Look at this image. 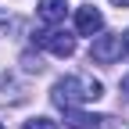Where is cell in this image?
<instances>
[{
  "mask_svg": "<svg viewBox=\"0 0 129 129\" xmlns=\"http://www.w3.org/2000/svg\"><path fill=\"white\" fill-rule=\"evenodd\" d=\"M101 97H104V86L97 83L93 75H64V79H57L54 90H50V101H54V108H61V111H72V108H79V104L101 101Z\"/></svg>",
  "mask_w": 129,
  "mask_h": 129,
  "instance_id": "6da1fadb",
  "label": "cell"
},
{
  "mask_svg": "<svg viewBox=\"0 0 129 129\" xmlns=\"http://www.w3.org/2000/svg\"><path fill=\"white\" fill-rule=\"evenodd\" d=\"M32 43L43 47V50H50V54H57V57H72L75 54V40L64 29H57V25H47L40 32H32Z\"/></svg>",
  "mask_w": 129,
  "mask_h": 129,
  "instance_id": "7a4b0ae2",
  "label": "cell"
},
{
  "mask_svg": "<svg viewBox=\"0 0 129 129\" xmlns=\"http://www.w3.org/2000/svg\"><path fill=\"white\" fill-rule=\"evenodd\" d=\"M122 50H125V47H122V36H111V32H108V36H97V40H93L90 57H93L97 64H115V61L122 57Z\"/></svg>",
  "mask_w": 129,
  "mask_h": 129,
  "instance_id": "3957f363",
  "label": "cell"
},
{
  "mask_svg": "<svg viewBox=\"0 0 129 129\" xmlns=\"http://www.w3.org/2000/svg\"><path fill=\"white\" fill-rule=\"evenodd\" d=\"M101 29H104V14L97 11L93 4H83L75 11V32H79V36H97Z\"/></svg>",
  "mask_w": 129,
  "mask_h": 129,
  "instance_id": "277c9868",
  "label": "cell"
},
{
  "mask_svg": "<svg viewBox=\"0 0 129 129\" xmlns=\"http://www.w3.org/2000/svg\"><path fill=\"white\" fill-rule=\"evenodd\" d=\"M64 125L68 129H111V118L108 115H86V111H64Z\"/></svg>",
  "mask_w": 129,
  "mask_h": 129,
  "instance_id": "5b68a950",
  "label": "cell"
},
{
  "mask_svg": "<svg viewBox=\"0 0 129 129\" xmlns=\"http://www.w3.org/2000/svg\"><path fill=\"white\" fill-rule=\"evenodd\" d=\"M40 18L47 25H61L64 22V14H68V0H40Z\"/></svg>",
  "mask_w": 129,
  "mask_h": 129,
  "instance_id": "8992f818",
  "label": "cell"
},
{
  "mask_svg": "<svg viewBox=\"0 0 129 129\" xmlns=\"http://www.w3.org/2000/svg\"><path fill=\"white\" fill-rule=\"evenodd\" d=\"M22 68H25V72H32V75H40V72H43V61H40V54L25 50V54H22Z\"/></svg>",
  "mask_w": 129,
  "mask_h": 129,
  "instance_id": "52a82bcc",
  "label": "cell"
},
{
  "mask_svg": "<svg viewBox=\"0 0 129 129\" xmlns=\"http://www.w3.org/2000/svg\"><path fill=\"white\" fill-rule=\"evenodd\" d=\"M22 129H61V125H57L54 118H29Z\"/></svg>",
  "mask_w": 129,
  "mask_h": 129,
  "instance_id": "ba28073f",
  "label": "cell"
},
{
  "mask_svg": "<svg viewBox=\"0 0 129 129\" xmlns=\"http://www.w3.org/2000/svg\"><path fill=\"white\" fill-rule=\"evenodd\" d=\"M122 97L129 101V75H122Z\"/></svg>",
  "mask_w": 129,
  "mask_h": 129,
  "instance_id": "9c48e42d",
  "label": "cell"
},
{
  "mask_svg": "<svg viewBox=\"0 0 129 129\" xmlns=\"http://www.w3.org/2000/svg\"><path fill=\"white\" fill-rule=\"evenodd\" d=\"M122 47H125V54H129V29H125V36H122Z\"/></svg>",
  "mask_w": 129,
  "mask_h": 129,
  "instance_id": "30bf717a",
  "label": "cell"
},
{
  "mask_svg": "<svg viewBox=\"0 0 129 129\" xmlns=\"http://www.w3.org/2000/svg\"><path fill=\"white\" fill-rule=\"evenodd\" d=\"M111 4H115V7H129V0H111Z\"/></svg>",
  "mask_w": 129,
  "mask_h": 129,
  "instance_id": "8fae6325",
  "label": "cell"
},
{
  "mask_svg": "<svg viewBox=\"0 0 129 129\" xmlns=\"http://www.w3.org/2000/svg\"><path fill=\"white\" fill-rule=\"evenodd\" d=\"M0 129H4V125H0Z\"/></svg>",
  "mask_w": 129,
  "mask_h": 129,
  "instance_id": "7c38bea8",
  "label": "cell"
}]
</instances>
